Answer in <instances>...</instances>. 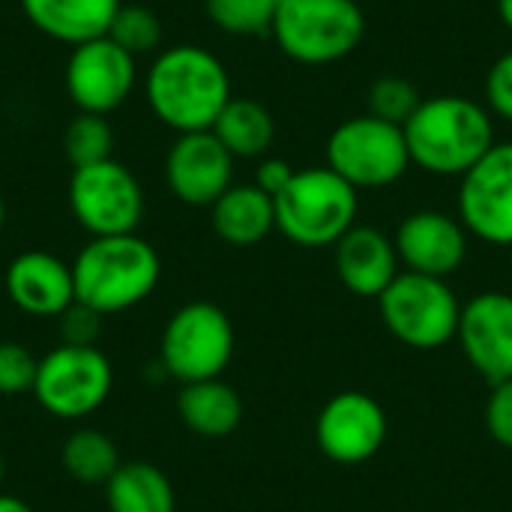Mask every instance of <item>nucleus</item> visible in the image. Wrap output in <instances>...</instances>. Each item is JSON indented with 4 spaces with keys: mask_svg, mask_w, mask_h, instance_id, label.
<instances>
[{
    "mask_svg": "<svg viewBox=\"0 0 512 512\" xmlns=\"http://www.w3.org/2000/svg\"><path fill=\"white\" fill-rule=\"evenodd\" d=\"M144 99L150 114L171 132H207L234 99L231 75L225 63L201 45H168L153 54L144 72Z\"/></svg>",
    "mask_w": 512,
    "mask_h": 512,
    "instance_id": "obj_1",
    "label": "nucleus"
},
{
    "mask_svg": "<svg viewBox=\"0 0 512 512\" xmlns=\"http://www.w3.org/2000/svg\"><path fill=\"white\" fill-rule=\"evenodd\" d=\"M402 129L411 165L435 177H465L495 147L492 111L456 93L423 99Z\"/></svg>",
    "mask_w": 512,
    "mask_h": 512,
    "instance_id": "obj_2",
    "label": "nucleus"
},
{
    "mask_svg": "<svg viewBox=\"0 0 512 512\" xmlns=\"http://www.w3.org/2000/svg\"><path fill=\"white\" fill-rule=\"evenodd\" d=\"M162 276L156 249L138 234L90 237L72 261L75 303L114 315L144 303Z\"/></svg>",
    "mask_w": 512,
    "mask_h": 512,
    "instance_id": "obj_3",
    "label": "nucleus"
},
{
    "mask_svg": "<svg viewBox=\"0 0 512 512\" xmlns=\"http://www.w3.org/2000/svg\"><path fill=\"white\" fill-rule=\"evenodd\" d=\"M360 192L333 168L294 171L291 183L273 198L276 228L303 249L336 246L354 225Z\"/></svg>",
    "mask_w": 512,
    "mask_h": 512,
    "instance_id": "obj_4",
    "label": "nucleus"
},
{
    "mask_svg": "<svg viewBox=\"0 0 512 512\" xmlns=\"http://www.w3.org/2000/svg\"><path fill=\"white\" fill-rule=\"evenodd\" d=\"M270 36L288 60L327 66L360 48L366 12L357 0H282Z\"/></svg>",
    "mask_w": 512,
    "mask_h": 512,
    "instance_id": "obj_5",
    "label": "nucleus"
},
{
    "mask_svg": "<svg viewBox=\"0 0 512 512\" xmlns=\"http://www.w3.org/2000/svg\"><path fill=\"white\" fill-rule=\"evenodd\" d=\"M327 168L360 189H387L411 168L405 129L366 114L342 120L327 138Z\"/></svg>",
    "mask_w": 512,
    "mask_h": 512,
    "instance_id": "obj_6",
    "label": "nucleus"
},
{
    "mask_svg": "<svg viewBox=\"0 0 512 512\" xmlns=\"http://www.w3.org/2000/svg\"><path fill=\"white\" fill-rule=\"evenodd\" d=\"M384 327L408 348L435 351L456 339L462 303L456 300L447 279L423 273H399L390 288L378 297Z\"/></svg>",
    "mask_w": 512,
    "mask_h": 512,
    "instance_id": "obj_7",
    "label": "nucleus"
},
{
    "mask_svg": "<svg viewBox=\"0 0 512 512\" xmlns=\"http://www.w3.org/2000/svg\"><path fill=\"white\" fill-rule=\"evenodd\" d=\"M234 357L231 318L207 300L186 303L162 333V369L180 384L219 378Z\"/></svg>",
    "mask_w": 512,
    "mask_h": 512,
    "instance_id": "obj_8",
    "label": "nucleus"
},
{
    "mask_svg": "<svg viewBox=\"0 0 512 512\" xmlns=\"http://www.w3.org/2000/svg\"><path fill=\"white\" fill-rule=\"evenodd\" d=\"M69 210L90 237L135 234L144 219V189L117 159L72 168Z\"/></svg>",
    "mask_w": 512,
    "mask_h": 512,
    "instance_id": "obj_9",
    "label": "nucleus"
},
{
    "mask_svg": "<svg viewBox=\"0 0 512 512\" xmlns=\"http://www.w3.org/2000/svg\"><path fill=\"white\" fill-rule=\"evenodd\" d=\"M111 384L114 369L96 345H60L39 360L33 396L51 417L78 420L108 399Z\"/></svg>",
    "mask_w": 512,
    "mask_h": 512,
    "instance_id": "obj_10",
    "label": "nucleus"
},
{
    "mask_svg": "<svg viewBox=\"0 0 512 512\" xmlns=\"http://www.w3.org/2000/svg\"><path fill=\"white\" fill-rule=\"evenodd\" d=\"M66 96L78 114L108 117L129 102L138 84V57L123 51L111 36L81 42L66 57Z\"/></svg>",
    "mask_w": 512,
    "mask_h": 512,
    "instance_id": "obj_11",
    "label": "nucleus"
},
{
    "mask_svg": "<svg viewBox=\"0 0 512 512\" xmlns=\"http://www.w3.org/2000/svg\"><path fill=\"white\" fill-rule=\"evenodd\" d=\"M459 180V222L465 231L492 246H512V141H495Z\"/></svg>",
    "mask_w": 512,
    "mask_h": 512,
    "instance_id": "obj_12",
    "label": "nucleus"
},
{
    "mask_svg": "<svg viewBox=\"0 0 512 512\" xmlns=\"http://www.w3.org/2000/svg\"><path fill=\"white\" fill-rule=\"evenodd\" d=\"M315 441L330 462L363 465L387 441V414L369 393H336L318 414Z\"/></svg>",
    "mask_w": 512,
    "mask_h": 512,
    "instance_id": "obj_13",
    "label": "nucleus"
},
{
    "mask_svg": "<svg viewBox=\"0 0 512 512\" xmlns=\"http://www.w3.org/2000/svg\"><path fill=\"white\" fill-rule=\"evenodd\" d=\"M234 156L207 132L177 135L165 153V183L189 207H213L234 186Z\"/></svg>",
    "mask_w": 512,
    "mask_h": 512,
    "instance_id": "obj_14",
    "label": "nucleus"
},
{
    "mask_svg": "<svg viewBox=\"0 0 512 512\" xmlns=\"http://www.w3.org/2000/svg\"><path fill=\"white\" fill-rule=\"evenodd\" d=\"M456 339L489 384L512 381V294L483 291L462 306Z\"/></svg>",
    "mask_w": 512,
    "mask_h": 512,
    "instance_id": "obj_15",
    "label": "nucleus"
},
{
    "mask_svg": "<svg viewBox=\"0 0 512 512\" xmlns=\"http://www.w3.org/2000/svg\"><path fill=\"white\" fill-rule=\"evenodd\" d=\"M399 261L411 273L447 279L468 255V231L459 219L441 210H417L402 219L396 237Z\"/></svg>",
    "mask_w": 512,
    "mask_h": 512,
    "instance_id": "obj_16",
    "label": "nucleus"
},
{
    "mask_svg": "<svg viewBox=\"0 0 512 512\" xmlns=\"http://www.w3.org/2000/svg\"><path fill=\"white\" fill-rule=\"evenodd\" d=\"M6 294L33 318H60L75 303L72 264L45 249L21 252L6 267Z\"/></svg>",
    "mask_w": 512,
    "mask_h": 512,
    "instance_id": "obj_17",
    "label": "nucleus"
},
{
    "mask_svg": "<svg viewBox=\"0 0 512 512\" xmlns=\"http://www.w3.org/2000/svg\"><path fill=\"white\" fill-rule=\"evenodd\" d=\"M336 276L357 297H381L399 276L396 243L372 225H354L336 246Z\"/></svg>",
    "mask_w": 512,
    "mask_h": 512,
    "instance_id": "obj_18",
    "label": "nucleus"
},
{
    "mask_svg": "<svg viewBox=\"0 0 512 512\" xmlns=\"http://www.w3.org/2000/svg\"><path fill=\"white\" fill-rule=\"evenodd\" d=\"M24 18L60 45H81L108 36L123 0H18Z\"/></svg>",
    "mask_w": 512,
    "mask_h": 512,
    "instance_id": "obj_19",
    "label": "nucleus"
},
{
    "mask_svg": "<svg viewBox=\"0 0 512 512\" xmlns=\"http://www.w3.org/2000/svg\"><path fill=\"white\" fill-rule=\"evenodd\" d=\"M210 210L213 231L231 246H255L276 228V204L255 183L231 186Z\"/></svg>",
    "mask_w": 512,
    "mask_h": 512,
    "instance_id": "obj_20",
    "label": "nucleus"
},
{
    "mask_svg": "<svg viewBox=\"0 0 512 512\" xmlns=\"http://www.w3.org/2000/svg\"><path fill=\"white\" fill-rule=\"evenodd\" d=\"M177 414L195 435L225 438L240 426L243 402L231 384L210 378V381L183 384L177 396Z\"/></svg>",
    "mask_w": 512,
    "mask_h": 512,
    "instance_id": "obj_21",
    "label": "nucleus"
},
{
    "mask_svg": "<svg viewBox=\"0 0 512 512\" xmlns=\"http://www.w3.org/2000/svg\"><path fill=\"white\" fill-rule=\"evenodd\" d=\"M108 512H174L171 480L150 462H126L105 483Z\"/></svg>",
    "mask_w": 512,
    "mask_h": 512,
    "instance_id": "obj_22",
    "label": "nucleus"
},
{
    "mask_svg": "<svg viewBox=\"0 0 512 512\" xmlns=\"http://www.w3.org/2000/svg\"><path fill=\"white\" fill-rule=\"evenodd\" d=\"M234 159H264L276 138L273 114L255 99H231L210 129Z\"/></svg>",
    "mask_w": 512,
    "mask_h": 512,
    "instance_id": "obj_23",
    "label": "nucleus"
},
{
    "mask_svg": "<svg viewBox=\"0 0 512 512\" xmlns=\"http://www.w3.org/2000/svg\"><path fill=\"white\" fill-rule=\"evenodd\" d=\"M60 465L66 468L69 477H75L78 483L96 486V483H108L117 468H120V456L114 441L105 432L96 429H78L75 435L66 438L63 450H60Z\"/></svg>",
    "mask_w": 512,
    "mask_h": 512,
    "instance_id": "obj_24",
    "label": "nucleus"
},
{
    "mask_svg": "<svg viewBox=\"0 0 512 512\" xmlns=\"http://www.w3.org/2000/svg\"><path fill=\"white\" fill-rule=\"evenodd\" d=\"M63 153L72 168L114 159V129H111L108 117L78 114L63 132Z\"/></svg>",
    "mask_w": 512,
    "mask_h": 512,
    "instance_id": "obj_25",
    "label": "nucleus"
},
{
    "mask_svg": "<svg viewBox=\"0 0 512 512\" xmlns=\"http://www.w3.org/2000/svg\"><path fill=\"white\" fill-rule=\"evenodd\" d=\"M108 36L123 51H129L132 57H147V54L162 51L165 30H162V21H159V15L153 9L138 6V3H123L117 18L111 21Z\"/></svg>",
    "mask_w": 512,
    "mask_h": 512,
    "instance_id": "obj_26",
    "label": "nucleus"
},
{
    "mask_svg": "<svg viewBox=\"0 0 512 512\" xmlns=\"http://www.w3.org/2000/svg\"><path fill=\"white\" fill-rule=\"evenodd\" d=\"M282 0H204L207 18L231 36L270 33Z\"/></svg>",
    "mask_w": 512,
    "mask_h": 512,
    "instance_id": "obj_27",
    "label": "nucleus"
},
{
    "mask_svg": "<svg viewBox=\"0 0 512 512\" xmlns=\"http://www.w3.org/2000/svg\"><path fill=\"white\" fill-rule=\"evenodd\" d=\"M423 96L417 90V84H411L402 75H381L378 81H372L369 93H366V105L369 114L396 126H405L411 120V114L420 108Z\"/></svg>",
    "mask_w": 512,
    "mask_h": 512,
    "instance_id": "obj_28",
    "label": "nucleus"
},
{
    "mask_svg": "<svg viewBox=\"0 0 512 512\" xmlns=\"http://www.w3.org/2000/svg\"><path fill=\"white\" fill-rule=\"evenodd\" d=\"M39 360L18 342H0V396L33 393Z\"/></svg>",
    "mask_w": 512,
    "mask_h": 512,
    "instance_id": "obj_29",
    "label": "nucleus"
},
{
    "mask_svg": "<svg viewBox=\"0 0 512 512\" xmlns=\"http://www.w3.org/2000/svg\"><path fill=\"white\" fill-rule=\"evenodd\" d=\"M57 327H60V339L63 345H78V348H93V342L99 339V330H102V315L81 306V303H72L60 318H57Z\"/></svg>",
    "mask_w": 512,
    "mask_h": 512,
    "instance_id": "obj_30",
    "label": "nucleus"
},
{
    "mask_svg": "<svg viewBox=\"0 0 512 512\" xmlns=\"http://www.w3.org/2000/svg\"><path fill=\"white\" fill-rule=\"evenodd\" d=\"M486 108L492 117L512 123V48L492 63L486 75Z\"/></svg>",
    "mask_w": 512,
    "mask_h": 512,
    "instance_id": "obj_31",
    "label": "nucleus"
},
{
    "mask_svg": "<svg viewBox=\"0 0 512 512\" xmlns=\"http://www.w3.org/2000/svg\"><path fill=\"white\" fill-rule=\"evenodd\" d=\"M486 429L504 450H512V381L492 384V396L486 402Z\"/></svg>",
    "mask_w": 512,
    "mask_h": 512,
    "instance_id": "obj_32",
    "label": "nucleus"
},
{
    "mask_svg": "<svg viewBox=\"0 0 512 512\" xmlns=\"http://www.w3.org/2000/svg\"><path fill=\"white\" fill-rule=\"evenodd\" d=\"M291 177H294V168H291L285 159H279V156H264L261 165H258V171H255V186L264 189L270 198H276V195L291 183Z\"/></svg>",
    "mask_w": 512,
    "mask_h": 512,
    "instance_id": "obj_33",
    "label": "nucleus"
},
{
    "mask_svg": "<svg viewBox=\"0 0 512 512\" xmlns=\"http://www.w3.org/2000/svg\"><path fill=\"white\" fill-rule=\"evenodd\" d=\"M0 512H33V510H30V504H24L21 498L0 495Z\"/></svg>",
    "mask_w": 512,
    "mask_h": 512,
    "instance_id": "obj_34",
    "label": "nucleus"
},
{
    "mask_svg": "<svg viewBox=\"0 0 512 512\" xmlns=\"http://www.w3.org/2000/svg\"><path fill=\"white\" fill-rule=\"evenodd\" d=\"M498 15H501L504 27L512 33V0H498Z\"/></svg>",
    "mask_w": 512,
    "mask_h": 512,
    "instance_id": "obj_35",
    "label": "nucleus"
},
{
    "mask_svg": "<svg viewBox=\"0 0 512 512\" xmlns=\"http://www.w3.org/2000/svg\"><path fill=\"white\" fill-rule=\"evenodd\" d=\"M3 225H6V201L0 195V231H3Z\"/></svg>",
    "mask_w": 512,
    "mask_h": 512,
    "instance_id": "obj_36",
    "label": "nucleus"
},
{
    "mask_svg": "<svg viewBox=\"0 0 512 512\" xmlns=\"http://www.w3.org/2000/svg\"><path fill=\"white\" fill-rule=\"evenodd\" d=\"M0 483H3V459H0Z\"/></svg>",
    "mask_w": 512,
    "mask_h": 512,
    "instance_id": "obj_37",
    "label": "nucleus"
}]
</instances>
